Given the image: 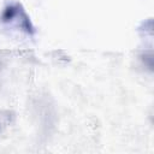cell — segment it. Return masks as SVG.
Returning a JSON list of instances; mask_svg holds the SVG:
<instances>
[{"label": "cell", "mask_w": 154, "mask_h": 154, "mask_svg": "<svg viewBox=\"0 0 154 154\" xmlns=\"http://www.w3.org/2000/svg\"><path fill=\"white\" fill-rule=\"evenodd\" d=\"M14 14H16V10H14V7H13V6H8V7L5 10L2 18H4V20H8V19H12Z\"/></svg>", "instance_id": "obj_1"}]
</instances>
